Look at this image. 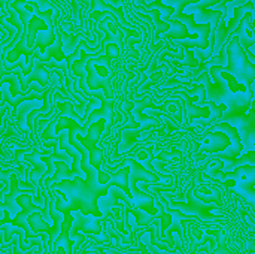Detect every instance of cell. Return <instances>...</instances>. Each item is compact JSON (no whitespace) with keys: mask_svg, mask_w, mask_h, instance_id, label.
<instances>
[{"mask_svg":"<svg viewBox=\"0 0 255 254\" xmlns=\"http://www.w3.org/2000/svg\"><path fill=\"white\" fill-rule=\"evenodd\" d=\"M149 250H151L154 254H167V253L160 252V250H158V247H155V246H152V244H149Z\"/></svg>","mask_w":255,"mask_h":254,"instance_id":"obj_21","label":"cell"},{"mask_svg":"<svg viewBox=\"0 0 255 254\" xmlns=\"http://www.w3.org/2000/svg\"><path fill=\"white\" fill-rule=\"evenodd\" d=\"M36 192V189H27V190H22V189H19L18 187V180H16V175L15 174H12L10 175V192H9V195H6L4 196V202H3V205H1V210H6L9 214H12L13 217L21 211V210H18V202H16V196H19V195H24V193H34Z\"/></svg>","mask_w":255,"mask_h":254,"instance_id":"obj_10","label":"cell"},{"mask_svg":"<svg viewBox=\"0 0 255 254\" xmlns=\"http://www.w3.org/2000/svg\"><path fill=\"white\" fill-rule=\"evenodd\" d=\"M250 216H251V217H253V219H254V220H255V214H254V213H250Z\"/></svg>","mask_w":255,"mask_h":254,"instance_id":"obj_22","label":"cell"},{"mask_svg":"<svg viewBox=\"0 0 255 254\" xmlns=\"http://www.w3.org/2000/svg\"><path fill=\"white\" fill-rule=\"evenodd\" d=\"M211 130L224 132V133L230 138V141H232L230 147H227V148H226L224 151H221V153L214 154V159L223 160V162H230V160H235V159H238V157H241V156L244 154V144H242L241 135H239V132H238L236 127H233V126L229 124L227 121H220V123H215V124L212 126Z\"/></svg>","mask_w":255,"mask_h":254,"instance_id":"obj_7","label":"cell"},{"mask_svg":"<svg viewBox=\"0 0 255 254\" xmlns=\"http://www.w3.org/2000/svg\"><path fill=\"white\" fill-rule=\"evenodd\" d=\"M73 226H72V238H78V232L84 231L85 234H91V235H100L102 234V220L94 217V216H85L81 211H75L73 213Z\"/></svg>","mask_w":255,"mask_h":254,"instance_id":"obj_8","label":"cell"},{"mask_svg":"<svg viewBox=\"0 0 255 254\" xmlns=\"http://www.w3.org/2000/svg\"><path fill=\"white\" fill-rule=\"evenodd\" d=\"M185 55H187V57H185V60H182V61H179V63L176 61V63H178V64H182V66H193V67H197V64H199V63H197L196 60H193V57L196 55V54H194V51H191V49H185Z\"/></svg>","mask_w":255,"mask_h":254,"instance_id":"obj_20","label":"cell"},{"mask_svg":"<svg viewBox=\"0 0 255 254\" xmlns=\"http://www.w3.org/2000/svg\"><path fill=\"white\" fill-rule=\"evenodd\" d=\"M36 58V57H34ZM36 63V61H34ZM45 64H42V63H36V67L33 66V70L30 72V75H27V79L24 81V85L21 87V91L22 93H25L24 90L28 87V84L31 82V81H37L42 87H45L46 85V81H48V78H49V75H48V72L45 70Z\"/></svg>","mask_w":255,"mask_h":254,"instance_id":"obj_14","label":"cell"},{"mask_svg":"<svg viewBox=\"0 0 255 254\" xmlns=\"http://www.w3.org/2000/svg\"><path fill=\"white\" fill-rule=\"evenodd\" d=\"M75 150H78V153L82 154V160H81V169L85 172V180L81 177H75L73 180H61L58 183H54V192L57 193H63L66 201H61L58 196L52 195L49 190L48 195H51V198H54L55 201V210L61 214L64 213H75V211H81L85 216H94L97 219H102V211L99 208V199L106 196L109 193L111 187H120L127 196L128 199H133V193L131 189L128 186V178H130V166L121 168L117 172L112 174V180L108 184H100L99 183V175H96V172H99L96 168L90 166L87 163L88 160V154L87 151L78 145Z\"/></svg>","mask_w":255,"mask_h":254,"instance_id":"obj_1","label":"cell"},{"mask_svg":"<svg viewBox=\"0 0 255 254\" xmlns=\"http://www.w3.org/2000/svg\"><path fill=\"white\" fill-rule=\"evenodd\" d=\"M146 7H152V9H158L161 12V19L163 21H167L169 18H172V15L175 13L176 7H172V6H167L166 3L160 1V0H155V1H151L146 4Z\"/></svg>","mask_w":255,"mask_h":254,"instance_id":"obj_17","label":"cell"},{"mask_svg":"<svg viewBox=\"0 0 255 254\" xmlns=\"http://www.w3.org/2000/svg\"><path fill=\"white\" fill-rule=\"evenodd\" d=\"M185 9H187V13H194L196 22H199V24L211 22L212 24V31L217 30L221 18L224 16V12L217 10V9H214V10H208L205 7H196V9L194 7H185Z\"/></svg>","mask_w":255,"mask_h":254,"instance_id":"obj_11","label":"cell"},{"mask_svg":"<svg viewBox=\"0 0 255 254\" xmlns=\"http://www.w3.org/2000/svg\"><path fill=\"white\" fill-rule=\"evenodd\" d=\"M155 204H157V207H158V211L161 213V231H160V238H163V237L166 235L167 228H170V226L173 225V217H172L170 214H167L166 207L163 205V202H161L158 198H155Z\"/></svg>","mask_w":255,"mask_h":254,"instance_id":"obj_16","label":"cell"},{"mask_svg":"<svg viewBox=\"0 0 255 254\" xmlns=\"http://www.w3.org/2000/svg\"><path fill=\"white\" fill-rule=\"evenodd\" d=\"M200 141H202L200 151L211 153V154L221 153L227 147H230V144H232L230 138L224 132H220V130H209V132H206L202 136Z\"/></svg>","mask_w":255,"mask_h":254,"instance_id":"obj_9","label":"cell"},{"mask_svg":"<svg viewBox=\"0 0 255 254\" xmlns=\"http://www.w3.org/2000/svg\"><path fill=\"white\" fill-rule=\"evenodd\" d=\"M37 25L39 27H46L39 18H36V15L30 19V24H28V31H30V37H28V42H27V46H30V48H33V39H34V36H36V28H37Z\"/></svg>","mask_w":255,"mask_h":254,"instance_id":"obj_18","label":"cell"},{"mask_svg":"<svg viewBox=\"0 0 255 254\" xmlns=\"http://www.w3.org/2000/svg\"><path fill=\"white\" fill-rule=\"evenodd\" d=\"M166 22H169L172 27H170V30L164 34V37H170V39H175V40H184V39H190V37H191V40H193V34L190 33L188 27H187L182 21L169 18Z\"/></svg>","mask_w":255,"mask_h":254,"instance_id":"obj_13","label":"cell"},{"mask_svg":"<svg viewBox=\"0 0 255 254\" xmlns=\"http://www.w3.org/2000/svg\"><path fill=\"white\" fill-rule=\"evenodd\" d=\"M170 91H176L178 96H182V97H184V103H185V106H187V115L190 117V120H191V118H196V117H203L205 120H209V118H211L212 112H211V109H209L208 105H205V106H194V105L191 103L190 94H188L185 90H181V88H170Z\"/></svg>","mask_w":255,"mask_h":254,"instance_id":"obj_12","label":"cell"},{"mask_svg":"<svg viewBox=\"0 0 255 254\" xmlns=\"http://www.w3.org/2000/svg\"><path fill=\"white\" fill-rule=\"evenodd\" d=\"M229 64L220 66L221 72L233 75L239 84L245 85L248 91H254L255 84V64L248 60V54L244 46L239 43V37L235 34L227 45Z\"/></svg>","mask_w":255,"mask_h":254,"instance_id":"obj_4","label":"cell"},{"mask_svg":"<svg viewBox=\"0 0 255 254\" xmlns=\"http://www.w3.org/2000/svg\"><path fill=\"white\" fill-rule=\"evenodd\" d=\"M206 172L208 175L221 181L226 187L232 189L244 199H247V202L251 204L255 211V166L245 165L233 171H221L220 168H217L208 169Z\"/></svg>","mask_w":255,"mask_h":254,"instance_id":"obj_3","label":"cell"},{"mask_svg":"<svg viewBox=\"0 0 255 254\" xmlns=\"http://www.w3.org/2000/svg\"><path fill=\"white\" fill-rule=\"evenodd\" d=\"M200 81H203L206 88V94H208L206 102L227 106V111L223 117L242 115L251 109L255 90L248 91L247 87L239 84L233 75L227 72H221L220 66H212L209 70L202 72L194 79V82H200Z\"/></svg>","mask_w":255,"mask_h":254,"instance_id":"obj_2","label":"cell"},{"mask_svg":"<svg viewBox=\"0 0 255 254\" xmlns=\"http://www.w3.org/2000/svg\"><path fill=\"white\" fill-rule=\"evenodd\" d=\"M188 202H178V201H172L170 202V207L172 208H176L179 211H182L184 214L190 216V217H197L200 220H211V222H220L221 217H215L212 214H209V211L215 210L220 202H212L214 199H218V196H211V198H200L197 196L196 190L194 189H190L188 190Z\"/></svg>","mask_w":255,"mask_h":254,"instance_id":"obj_5","label":"cell"},{"mask_svg":"<svg viewBox=\"0 0 255 254\" xmlns=\"http://www.w3.org/2000/svg\"><path fill=\"white\" fill-rule=\"evenodd\" d=\"M12 73H13V72H12ZM7 81L10 82V94H12V99H13L15 96H19V94L22 96V94H24V93L21 91V85H18V81H19V79H16V78H13V76H12V78H4V76H3L1 84H4V82H7Z\"/></svg>","mask_w":255,"mask_h":254,"instance_id":"obj_19","label":"cell"},{"mask_svg":"<svg viewBox=\"0 0 255 254\" xmlns=\"http://www.w3.org/2000/svg\"><path fill=\"white\" fill-rule=\"evenodd\" d=\"M220 121H227L229 124L238 129L244 144V154L255 150V109L251 108L248 114L242 115L221 117Z\"/></svg>","mask_w":255,"mask_h":254,"instance_id":"obj_6","label":"cell"},{"mask_svg":"<svg viewBox=\"0 0 255 254\" xmlns=\"http://www.w3.org/2000/svg\"><path fill=\"white\" fill-rule=\"evenodd\" d=\"M54 166L57 168L55 174L51 175V177H48V178L45 180V189H46V190H48V187L52 186L54 183H58V180H60L61 177H63L64 180H72V175H73V171H70V169L67 168V163L54 162Z\"/></svg>","mask_w":255,"mask_h":254,"instance_id":"obj_15","label":"cell"}]
</instances>
